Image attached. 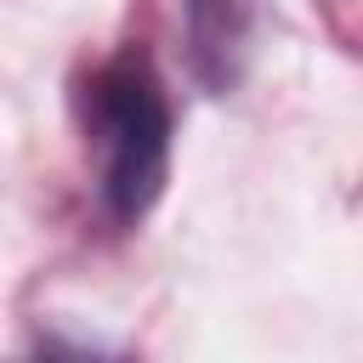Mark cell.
<instances>
[{
  "label": "cell",
  "instance_id": "obj_2",
  "mask_svg": "<svg viewBox=\"0 0 363 363\" xmlns=\"http://www.w3.org/2000/svg\"><path fill=\"white\" fill-rule=\"evenodd\" d=\"M182 28H187L193 79L216 96L233 91L255 34V0H182Z\"/></svg>",
  "mask_w": 363,
  "mask_h": 363
},
{
  "label": "cell",
  "instance_id": "obj_3",
  "mask_svg": "<svg viewBox=\"0 0 363 363\" xmlns=\"http://www.w3.org/2000/svg\"><path fill=\"white\" fill-rule=\"evenodd\" d=\"M28 363H125V357H113V352H102L91 340H74V335H40Z\"/></svg>",
  "mask_w": 363,
  "mask_h": 363
},
{
  "label": "cell",
  "instance_id": "obj_1",
  "mask_svg": "<svg viewBox=\"0 0 363 363\" xmlns=\"http://www.w3.org/2000/svg\"><path fill=\"white\" fill-rule=\"evenodd\" d=\"M85 147L96 153V199L119 227H136L170 182V96L142 45H119L79 85Z\"/></svg>",
  "mask_w": 363,
  "mask_h": 363
}]
</instances>
